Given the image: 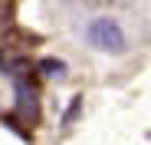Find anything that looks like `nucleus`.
<instances>
[{
    "label": "nucleus",
    "mask_w": 151,
    "mask_h": 145,
    "mask_svg": "<svg viewBox=\"0 0 151 145\" xmlns=\"http://www.w3.org/2000/svg\"><path fill=\"white\" fill-rule=\"evenodd\" d=\"M89 43L102 53H125V33L109 17H99L89 23Z\"/></svg>",
    "instance_id": "f257e3e1"
},
{
    "label": "nucleus",
    "mask_w": 151,
    "mask_h": 145,
    "mask_svg": "<svg viewBox=\"0 0 151 145\" xmlns=\"http://www.w3.org/2000/svg\"><path fill=\"white\" fill-rule=\"evenodd\" d=\"M43 69L53 72V76H63V66H56V63H43Z\"/></svg>",
    "instance_id": "f03ea898"
}]
</instances>
